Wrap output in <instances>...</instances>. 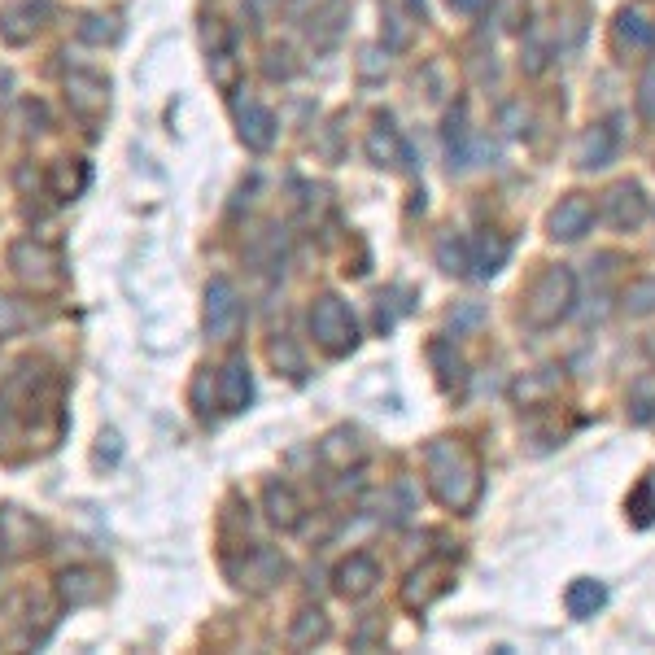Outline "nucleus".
<instances>
[{
	"label": "nucleus",
	"instance_id": "nucleus-34",
	"mask_svg": "<svg viewBox=\"0 0 655 655\" xmlns=\"http://www.w3.org/2000/svg\"><path fill=\"white\" fill-rule=\"evenodd\" d=\"M551 385H555V376H533V380H520V385H516V393H520L524 402H529L533 393H542V389H551Z\"/></svg>",
	"mask_w": 655,
	"mask_h": 655
},
{
	"label": "nucleus",
	"instance_id": "nucleus-23",
	"mask_svg": "<svg viewBox=\"0 0 655 655\" xmlns=\"http://www.w3.org/2000/svg\"><path fill=\"white\" fill-rule=\"evenodd\" d=\"M612 153H616V131L612 127H594L586 140H581V166L586 171H594V166H607L612 162Z\"/></svg>",
	"mask_w": 655,
	"mask_h": 655
},
{
	"label": "nucleus",
	"instance_id": "nucleus-29",
	"mask_svg": "<svg viewBox=\"0 0 655 655\" xmlns=\"http://www.w3.org/2000/svg\"><path fill=\"white\" fill-rule=\"evenodd\" d=\"M271 359L289 367V376H306V363H302V354H297V345L289 337H280L276 345H271Z\"/></svg>",
	"mask_w": 655,
	"mask_h": 655
},
{
	"label": "nucleus",
	"instance_id": "nucleus-5",
	"mask_svg": "<svg viewBox=\"0 0 655 655\" xmlns=\"http://www.w3.org/2000/svg\"><path fill=\"white\" fill-rule=\"evenodd\" d=\"M66 105L75 118H83V123H97V118L110 110V79L97 75V70H70L66 75Z\"/></svg>",
	"mask_w": 655,
	"mask_h": 655
},
{
	"label": "nucleus",
	"instance_id": "nucleus-33",
	"mask_svg": "<svg viewBox=\"0 0 655 655\" xmlns=\"http://www.w3.org/2000/svg\"><path fill=\"white\" fill-rule=\"evenodd\" d=\"M638 114L647 118V123H655V70L642 79V88H638Z\"/></svg>",
	"mask_w": 655,
	"mask_h": 655
},
{
	"label": "nucleus",
	"instance_id": "nucleus-2",
	"mask_svg": "<svg viewBox=\"0 0 655 655\" xmlns=\"http://www.w3.org/2000/svg\"><path fill=\"white\" fill-rule=\"evenodd\" d=\"M577 302V276L568 267H546L533 289L524 293V324L529 328H555L559 319L573 315Z\"/></svg>",
	"mask_w": 655,
	"mask_h": 655
},
{
	"label": "nucleus",
	"instance_id": "nucleus-14",
	"mask_svg": "<svg viewBox=\"0 0 655 655\" xmlns=\"http://www.w3.org/2000/svg\"><path fill=\"white\" fill-rule=\"evenodd\" d=\"M380 581V564L372 555H350L345 564L337 568V594L345 599H367Z\"/></svg>",
	"mask_w": 655,
	"mask_h": 655
},
{
	"label": "nucleus",
	"instance_id": "nucleus-12",
	"mask_svg": "<svg viewBox=\"0 0 655 655\" xmlns=\"http://www.w3.org/2000/svg\"><path fill=\"white\" fill-rule=\"evenodd\" d=\"M105 594V573L101 568H66L62 577H57V599H62L66 607H88L97 603Z\"/></svg>",
	"mask_w": 655,
	"mask_h": 655
},
{
	"label": "nucleus",
	"instance_id": "nucleus-7",
	"mask_svg": "<svg viewBox=\"0 0 655 655\" xmlns=\"http://www.w3.org/2000/svg\"><path fill=\"white\" fill-rule=\"evenodd\" d=\"M603 219L612 223L616 232H634L642 219H647V197H642L638 184H616L612 193L603 197Z\"/></svg>",
	"mask_w": 655,
	"mask_h": 655
},
{
	"label": "nucleus",
	"instance_id": "nucleus-1",
	"mask_svg": "<svg viewBox=\"0 0 655 655\" xmlns=\"http://www.w3.org/2000/svg\"><path fill=\"white\" fill-rule=\"evenodd\" d=\"M424 476L437 503H446L450 511H468L481 498V459L459 437H442L424 450Z\"/></svg>",
	"mask_w": 655,
	"mask_h": 655
},
{
	"label": "nucleus",
	"instance_id": "nucleus-31",
	"mask_svg": "<svg viewBox=\"0 0 655 655\" xmlns=\"http://www.w3.org/2000/svg\"><path fill=\"white\" fill-rule=\"evenodd\" d=\"M629 511H634V520H638V524H651V520H655V481H647V485H642V490L634 494Z\"/></svg>",
	"mask_w": 655,
	"mask_h": 655
},
{
	"label": "nucleus",
	"instance_id": "nucleus-28",
	"mask_svg": "<svg viewBox=\"0 0 655 655\" xmlns=\"http://www.w3.org/2000/svg\"><path fill=\"white\" fill-rule=\"evenodd\" d=\"M437 258H442V267H446V271L463 276V271H468V241H442Z\"/></svg>",
	"mask_w": 655,
	"mask_h": 655
},
{
	"label": "nucleus",
	"instance_id": "nucleus-15",
	"mask_svg": "<svg viewBox=\"0 0 655 655\" xmlns=\"http://www.w3.org/2000/svg\"><path fill=\"white\" fill-rule=\"evenodd\" d=\"M254 398V380H249V363L245 359H228L219 372V402L223 411H245Z\"/></svg>",
	"mask_w": 655,
	"mask_h": 655
},
{
	"label": "nucleus",
	"instance_id": "nucleus-35",
	"mask_svg": "<svg viewBox=\"0 0 655 655\" xmlns=\"http://www.w3.org/2000/svg\"><path fill=\"white\" fill-rule=\"evenodd\" d=\"M476 319H481V306H463V311L450 315V324L463 328V324H476Z\"/></svg>",
	"mask_w": 655,
	"mask_h": 655
},
{
	"label": "nucleus",
	"instance_id": "nucleus-16",
	"mask_svg": "<svg viewBox=\"0 0 655 655\" xmlns=\"http://www.w3.org/2000/svg\"><path fill=\"white\" fill-rule=\"evenodd\" d=\"M319 455H324L328 468L350 472V463L363 459V437L354 433V428H332L324 442H319Z\"/></svg>",
	"mask_w": 655,
	"mask_h": 655
},
{
	"label": "nucleus",
	"instance_id": "nucleus-8",
	"mask_svg": "<svg viewBox=\"0 0 655 655\" xmlns=\"http://www.w3.org/2000/svg\"><path fill=\"white\" fill-rule=\"evenodd\" d=\"M594 223V201L586 193H573L564 197L559 206L551 210V236L555 241H581Z\"/></svg>",
	"mask_w": 655,
	"mask_h": 655
},
{
	"label": "nucleus",
	"instance_id": "nucleus-9",
	"mask_svg": "<svg viewBox=\"0 0 655 655\" xmlns=\"http://www.w3.org/2000/svg\"><path fill=\"white\" fill-rule=\"evenodd\" d=\"M236 131H241V140H245V149H271L276 145V114L267 110V105H258V101H241L236 105Z\"/></svg>",
	"mask_w": 655,
	"mask_h": 655
},
{
	"label": "nucleus",
	"instance_id": "nucleus-32",
	"mask_svg": "<svg viewBox=\"0 0 655 655\" xmlns=\"http://www.w3.org/2000/svg\"><path fill=\"white\" fill-rule=\"evenodd\" d=\"M433 359L442 363V385L446 389H463V363H446V354H442V345H433Z\"/></svg>",
	"mask_w": 655,
	"mask_h": 655
},
{
	"label": "nucleus",
	"instance_id": "nucleus-21",
	"mask_svg": "<svg viewBox=\"0 0 655 655\" xmlns=\"http://www.w3.org/2000/svg\"><path fill=\"white\" fill-rule=\"evenodd\" d=\"M503 262H507V241H503V236H481L476 245H468V267L476 271V276H494Z\"/></svg>",
	"mask_w": 655,
	"mask_h": 655
},
{
	"label": "nucleus",
	"instance_id": "nucleus-18",
	"mask_svg": "<svg viewBox=\"0 0 655 655\" xmlns=\"http://www.w3.org/2000/svg\"><path fill=\"white\" fill-rule=\"evenodd\" d=\"M603 603H607V586H603V581H590V577H577L573 586H568V594H564L568 616H577V621H590Z\"/></svg>",
	"mask_w": 655,
	"mask_h": 655
},
{
	"label": "nucleus",
	"instance_id": "nucleus-17",
	"mask_svg": "<svg viewBox=\"0 0 655 655\" xmlns=\"http://www.w3.org/2000/svg\"><path fill=\"white\" fill-rule=\"evenodd\" d=\"M262 503H267V520L276 524V529H297V524H302V498H297L284 481H271L267 494H262Z\"/></svg>",
	"mask_w": 655,
	"mask_h": 655
},
{
	"label": "nucleus",
	"instance_id": "nucleus-3",
	"mask_svg": "<svg viewBox=\"0 0 655 655\" xmlns=\"http://www.w3.org/2000/svg\"><path fill=\"white\" fill-rule=\"evenodd\" d=\"M9 267H14V276L35 293H53L57 284L66 280L62 254H57L53 245H44V241H18L14 249H9Z\"/></svg>",
	"mask_w": 655,
	"mask_h": 655
},
{
	"label": "nucleus",
	"instance_id": "nucleus-30",
	"mask_svg": "<svg viewBox=\"0 0 655 655\" xmlns=\"http://www.w3.org/2000/svg\"><path fill=\"white\" fill-rule=\"evenodd\" d=\"M114 18H101V14H92V18H83V27H79V35L88 44H105V40H114Z\"/></svg>",
	"mask_w": 655,
	"mask_h": 655
},
{
	"label": "nucleus",
	"instance_id": "nucleus-13",
	"mask_svg": "<svg viewBox=\"0 0 655 655\" xmlns=\"http://www.w3.org/2000/svg\"><path fill=\"white\" fill-rule=\"evenodd\" d=\"M49 14H53V9L44 5V0H22V5L0 14V35H5L9 44H27L31 35L44 27V18H49Z\"/></svg>",
	"mask_w": 655,
	"mask_h": 655
},
{
	"label": "nucleus",
	"instance_id": "nucleus-26",
	"mask_svg": "<svg viewBox=\"0 0 655 655\" xmlns=\"http://www.w3.org/2000/svg\"><path fill=\"white\" fill-rule=\"evenodd\" d=\"M651 306H655V280H638L634 289L625 293V311L629 315H647Z\"/></svg>",
	"mask_w": 655,
	"mask_h": 655
},
{
	"label": "nucleus",
	"instance_id": "nucleus-37",
	"mask_svg": "<svg viewBox=\"0 0 655 655\" xmlns=\"http://www.w3.org/2000/svg\"><path fill=\"white\" fill-rule=\"evenodd\" d=\"M249 5H254V9H267V5H276V0H249Z\"/></svg>",
	"mask_w": 655,
	"mask_h": 655
},
{
	"label": "nucleus",
	"instance_id": "nucleus-36",
	"mask_svg": "<svg viewBox=\"0 0 655 655\" xmlns=\"http://www.w3.org/2000/svg\"><path fill=\"white\" fill-rule=\"evenodd\" d=\"M485 0H450V9H459V14H476Z\"/></svg>",
	"mask_w": 655,
	"mask_h": 655
},
{
	"label": "nucleus",
	"instance_id": "nucleus-10",
	"mask_svg": "<svg viewBox=\"0 0 655 655\" xmlns=\"http://www.w3.org/2000/svg\"><path fill=\"white\" fill-rule=\"evenodd\" d=\"M446 590H450V568L442 564V559H433V564H420L407 577V586H402V603L420 612V607H428L437 594H446Z\"/></svg>",
	"mask_w": 655,
	"mask_h": 655
},
{
	"label": "nucleus",
	"instance_id": "nucleus-19",
	"mask_svg": "<svg viewBox=\"0 0 655 655\" xmlns=\"http://www.w3.org/2000/svg\"><path fill=\"white\" fill-rule=\"evenodd\" d=\"M367 153H372V162H380V166H402L411 158L407 145H402V136L389 123H380L372 136H367Z\"/></svg>",
	"mask_w": 655,
	"mask_h": 655
},
{
	"label": "nucleus",
	"instance_id": "nucleus-6",
	"mask_svg": "<svg viewBox=\"0 0 655 655\" xmlns=\"http://www.w3.org/2000/svg\"><path fill=\"white\" fill-rule=\"evenodd\" d=\"M241 328V293L232 280H210L206 284V332L210 341H232Z\"/></svg>",
	"mask_w": 655,
	"mask_h": 655
},
{
	"label": "nucleus",
	"instance_id": "nucleus-4",
	"mask_svg": "<svg viewBox=\"0 0 655 655\" xmlns=\"http://www.w3.org/2000/svg\"><path fill=\"white\" fill-rule=\"evenodd\" d=\"M311 337L324 345L328 354H350L354 341H359V332H354V315L350 306L341 302V297L324 293L319 302L311 306Z\"/></svg>",
	"mask_w": 655,
	"mask_h": 655
},
{
	"label": "nucleus",
	"instance_id": "nucleus-25",
	"mask_svg": "<svg viewBox=\"0 0 655 655\" xmlns=\"http://www.w3.org/2000/svg\"><path fill=\"white\" fill-rule=\"evenodd\" d=\"M629 407H634V420H651L655 415V376L634 380V389H629Z\"/></svg>",
	"mask_w": 655,
	"mask_h": 655
},
{
	"label": "nucleus",
	"instance_id": "nucleus-22",
	"mask_svg": "<svg viewBox=\"0 0 655 655\" xmlns=\"http://www.w3.org/2000/svg\"><path fill=\"white\" fill-rule=\"evenodd\" d=\"M324 638H328V616L319 612V607H302L289 629V642L293 647H315V642H324Z\"/></svg>",
	"mask_w": 655,
	"mask_h": 655
},
{
	"label": "nucleus",
	"instance_id": "nucleus-27",
	"mask_svg": "<svg viewBox=\"0 0 655 655\" xmlns=\"http://www.w3.org/2000/svg\"><path fill=\"white\" fill-rule=\"evenodd\" d=\"M27 324V311H22V302L0 293V337H14V332Z\"/></svg>",
	"mask_w": 655,
	"mask_h": 655
},
{
	"label": "nucleus",
	"instance_id": "nucleus-20",
	"mask_svg": "<svg viewBox=\"0 0 655 655\" xmlns=\"http://www.w3.org/2000/svg\"><path fill=\"white\" fill-rule=\"evenodd\" d=\"M616 40L629 44V49H638V53H647V49H655V22H647L638 9H625V14L616 18Z\"/></svg>",
	"mask_w": 655,
	"mask_h": 655
},
{
	"label": "nucleus",
	"instance_id": "nucleus-11",
	"mask_svg": "<svg viewBox=\"0 0 655 655\" xmlns=\"http://www.w3.org/2000/svg\"><path fill=\"white\" fill-rule=\"evenodd\" d=\"M284 573H289V564L280 559V551H267V546H258V551H249L245 555V564H241V581L236 586H245V590H254V594H262V590H271L276 581H284Z\"/></svg>",
	"mask_w": 655,
	"mask_h": 655
},
{
	"label": "nucleus",
	"instance_id": "nucleus-24",
	"mask_svg": "<svg viewBox=\"0 0 655 655\" xmlns=\"http://www.w3.org/2000/svg\"><path fill=\"white\" fill-rule=\"evenodd\" d=\"M210 79L219 83V88H236V57L228 44H214L210 49Z\"/></svg>",
	"mask_w": 655,
	"mask_h": 655
}]
</instances>
